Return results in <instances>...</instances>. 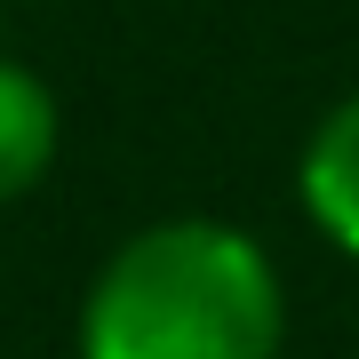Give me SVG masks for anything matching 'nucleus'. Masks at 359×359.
I'll use <instances>...</instances> for the list:
<instances>
[{"mask_svg":"<svg viewBox=\"0 0 359 359\" xmlns=\"http://www.w3.org/2000/svg\"><path fill=\"white\" fill-rule=\"evenodd\" d=\"M287 280L256 231L224 216H160L96 264L72 359H280Z\"/></svg>","mask_w":359,"mask_h":359,"instance_id":"obj_1","label":"nucleus"},{"mask_svg":"<svg viewBox=\"0 0 359 359\" xmlns=\"http://www.w3.org/2000/svg\"><path fill=\"white\" fill-rule=\"evenodd\" d=\"M295 200H304L311 231L359 264V88L311 120L304 160H295Z\"/></svg>","mask_w":359,"mask_h":359,"instance_id":"obj_2","label":"nucleus"},{"mask_svg":"<svg viewBox=\"0 0 359 359\" xmlns=\"http://www.w3.org/2000/svg\"><path fill=\"white\" fill-rule=\"evenodd\" d=\"M65 152V104L25 56L0 48V208L32 200Z\"/></svg>","mask_w":359,"mask_h":359,"instance_id":"obj_3","label":"nucleus"}]
</instances>
